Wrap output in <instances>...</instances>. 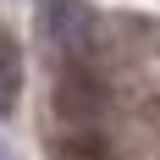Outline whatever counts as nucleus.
I'll list each match as a JSON object with an SVG mask.
<instances>
[{
	"mask_svg": "<svg viewBox=\"0 0 160 160\" xmlns=\"http://www.w3.org/2000/svg\"><path fill=\"white\" fill-rule=\"evenodd\" d=\"M17 99H22V44L0 33V116H11Z\"/></svg>",
	"mask_w": 160,
	"mask_h": 160,
	"instance_id": "2",
	"label": "nucleus"
},
{
	"mask_svg": "<svg viewBox=\"0 0 160 160\" xmlns=\"http://www.w3.org/2000/svg\"><path fill=\"white\" fill-rule=\"evenodd\" d=\"M55 160H111L105 127H83V132H55Z\"/></svg>",
	"mask_w": 160,
	"mask_h": 160,
	"instance_id": "3",
	"label": "nucleus"
},
{
	"mask_svg": "<svg viewBox=\"0 0 160 160\" xmlns=\"http://www.w3.org/2000/svg\"><path fill=\"white\" fill-rule=\"evenodd\" d=\"M105 122V88L83 61H72L55 78V132H83Z\"/></svg>",
	"mask_w": 160,
	"mask_h": 160,
	"instance_id": "1",
	"label": "nucleus"
},
{
	"mask_svg": "<svg viewBox=\"0 0 160 160\" xmlns=\"http://www.w3.org/2000/svg\"><path fill=\"white\" fill-rule=\"evenodd\" d=\"M0 160H6V149H0Z\"/></svg>",
	"mask_w": 160,
	"mask_h": 160,
	"instance_id": "4",
	"label": "nucleus"
}]
</instances>
